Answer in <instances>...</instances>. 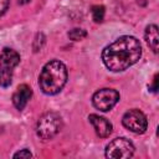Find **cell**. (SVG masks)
Masks as SVG:
<instances>
[{"mask_svg": "<svg viewBox=\"0 0 159 159\" xmlns=\"http://www.w3.org/2000/svg\"><path fill=\"white\" fill-rule=\"evenodd\" d=\"M11 81H12V71L0 68V86L9 87L11 84Z\"/></svg>", "mask_w": 159, "mask_h": 159, "instance_id": "8fae6325", "label": "cell"}, {"mask_svg": "<svg viewBox=\"0 0 159 159\" xmlns=\"http://www.w3.org/2000/svg\"><path fill=\"white\" fill-rule=\"evenodd\" d=\"M31 157H32V154L27 149H22V150L14 154V158H31Z\"/></svg>", "mask_w": 159, "mask_h": 159, "instance_id": "5bb4252c", "label": "cell"}, {"mask_svg": "<svg viewBox=\"0 0 159 159\" xmlns=\"http://www.w3.org/2000/svg\"><path fill=\"white\" fill-rule=\"evenodd\" d=\"M9 2L10 0H0V16L4 15L9 7Z\"/></svg>", "mask_w": 159, "mask_h": 159, "instance_id": "9a60e30c", "label": "cell"}, {"mask_svg": "<svg viewBox=\"0 0 159 159\" xmlns=\"http://www.w3.org/2000/svg\"><path fill=\"white\" fill-rule=\"evenodd\" d=\"M142 56V46L138 39L134 36H120L114 42L104 47L102 52V61L104 66L113 71L120 72L134 63Z\"/></svg>", "mask_w": 159, "mask_h": 159, "instance_id": "6da1fadb", "label": "cell"}, {"mask_svg": "<svg viewBox=\"0 0 159 159\" xmlns=\"http://www.w3.org/2000/svg\"><path fill=\"white\" fill-rule=\"evenodd\" d=\"M134 154V145L125 138L113 139L106 148V157L111 159L130 158Z\"/></svg>", "mask_w": 159, "mask_h": 159, "instance_id": "277c9868", "label": "cell"}, {"mask_svg": "<svg viewBox=\"0 0 159 159\" xmlns=\"http://www.w3.org/2000/svg\"><path fill=\"white\" fill-rule=\"evenodd\" d=\"M62 128V118L55 112H47L40 117L36 124V133L41 139L53 138Z\"/></svg>", "mask_w": 159, "mask_h": 159, "instance_id": "3957f363", "label": "cell"}, {"mask_svg": "<svg viewBox=\"0 0 159 159\" xmlns=\"http://www.w3.org/2000/svg\"><path fill=\"white\" fill-rule=\"evenodd\" d=\"M118 101H119V93L112 88H102L97 91L92 97L93 106L102 112L111 111L117 104Z\"/></svg>", "mask_w": 159, "mask_h": 159, "instance_id": "5b68a950", "label": "cell"}, {"mask_svg": "<svg viewBox=\"0 0 159 159\" xmlns=\"http://www.w3.org/2000/svg\"><path fill=\"white\" fill-rule=\"evenodd\" d=\"M31 96H32L31 88L27 84H20L12 96V103L19 111H22L27 104L29 99L31 98Z\"/></svg>", "mask_w": 159, "mask_h": 159, "instance_id": "9c48e42d", "label": "cell"}, {"mask_svg": "<svg viewBox=\"0 0 159 159\" xmlns=\"http://www.w3.org/2000/svg\"><path fill=\"white\" fill-rule=\"evenodd\" d=\"M66 81H67V68L58 60H52L47 62L43 66L39 77L40 88L46 94L58 93L66 84Z\"/></svg>", "mask_w": 159, "mask_h": 159, "instance_id": "7a4b0ae2", "label": "cell"}, {"mask_svg": "<svg viewBox=\"0 0 159 159\" xmlns=\"http://www.w3.org/2000/svg\"><path fill=\"white\" fill-rule=\"evenodd\" d=\"M88 119L92 123V125H93L98 137H101V138L109 137V134L112 133V124L106 118H103L101 116H97V114H91L88 117Z\"/></svg>", "mask_w": 159, "mask_h": 159, "instance_id": "ba28073f", "label": "cell"}, {"mask_svg": "<svg viewBox=\"0 0 159 159\" xmlns=\"http://www.w3.org/2000/svg\"><path fill=\"white\" fill-rule=\"evenodd\" d=\"M157 82H158V75H155V77H154V80H153V86H152V91H153V92H157V89H158Z\"/></svg>", "mask_w": 159, "mask_h": 159, "instance_id": "2e32d148", "label": "cell"}, {"mask_svg": "<svg viewBox=\"0 0 159 159\" xmlns=\"http://www.w3.org/2000/svg\"><path fill=\"white\" fill-rule=\"evenodd\" d=\"M20 62V55L12 48H4L0 53V68L12 71Z\"/></svg>", "mask_w": 159, "mask_h": 159, "instance_id": "52a82bcc", "label": "cell"}, {"mask_svg": "<svg viewBox=\"0 0 159 159\" xmlns=\"http://www.w3.org/2000/svg\"><path fill=\"white\" fill-rule=\"evenodd\" d=\"M92 19L94 22H102L104 19V6L94 5L92 7Z\"/></svg>", "mask_w": 159, "mask_h": 159, "instance_id": "7c38bea8", "label": "cell"}, {"mask_svg": "<svg viewBox=\"0 0 159 159\" xmlns=\"http://www.w3.org/2000/svg\"><path fill=\"white\" fill-rule=\"evenodd\" d=\"M145 41L148 46L153 50V52H158L159 47V35H158V27L157 25H149L145 29Z\"/></svg>", "mask_w": 159, "mask_h": 159, "instance_id": "30bf717a", "label": "cell"}, {"mask_svg": "<svg viewBox=\"0 0 159 159\" xmlns=\"http://www.w3.org/2000/svg\"><path fill=\"white\" fill-rule=\"evenodd\" d=\"M122 123L127 129H129L130 132L137 133V134L144 133L148 127V119H147L145 114L139 109L128 111L123 116Z\"/></svg>", "mask_w": 159, "mask_h": 159, "instance_id": "8992f818", "label": "cell"}, {"mask_svg": "<svg viewBox=\"0 0 159 159\" xmlns=\"http://www.w3.org/2000/svg\"><path fill=\"white\" fill-rule=\"evenodd\" d=\"M86 36H87L86 30H83V29H78V27L72 29V30L68 32V37H70L72 41H81V40H83Z\"/></svg>", "mask_w": 159, "mask_h": 159, "instance_id": "4fadbf2b", "label": "cell"}]
</instances>
